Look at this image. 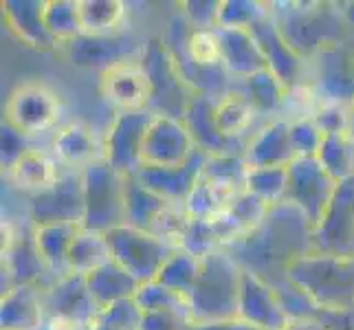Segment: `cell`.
<instances>
[{"label": "cell", "mask_w": 354, "mask_h": 330, "mask_svg": "<svg viewBox=\"0 0 354 330\" xmlns=\"http://www.w3.org/2000/svg\"><path fill=\"white\" fill-rule=\"evenodd\" d=\"M313 229L308 216L284 201L268 207L258 227L227 242L223 251L244 273L275 286L288 277L292 262L313 251Z\"/></svg>", "instance_id": "6da1fadb"}, {"label": "cell", "mask_w": 354, "mask_h": 330, "mask_svg": "<svg viewBox=\"0 0 354 330\" xmlns=\"http://www.w3.org/2000/svg\"><path fill=\"white\" fill-rule=\"evenodd\" d=\"M271 18L286 42L306 62L330 44L354 42V33L341 16L339 3H319V0L271 3Z\"/></svg>", "instance_id": "7a4b0ae2"}, {"label": "cell", "mask_w": 354, "mask_h": 330, "mask_svg": "<svg viewBox=\"0 0 354 330\" xmlns=\"http://www.w3.org/2000/svg\"><path fill=\"white\" fill-rule=\"evenodd\" d=\"M242 268L221 249L201 260V273L189 293V317L194 324L225 322L238 317Z\"/></svg>", "instance_id": "3957f363"}, {"label": "cell", "mask_w": 354, "mask_h": 330, "mask_svg": "<svg viewBox=\"0 0 354 330\" xmlns=\"http://www.w3.org/2000/svg\"><path fill=\"white\" fill-rule=\"evenodd\" d=\"M288 279L322 311H354V258L310 251L290 264Z\"/></svg>", "instance_id": "277c9868"}, {"label": "cell", "mask_w": 354, "mask_h": 330, "mask_svg": "<svg viewBox=\"0 0 354 330\" xmlns=\"http://www.w3.org/2000/svg\"><path fill=\"white\" fill-rule=\"evenodd\" d=\"M139 62L150 84V113L156 117L183 119L196 93L180 77L174 59L163 42V35H154L145 42Z\"/></svg>", "instance_id": "5b68a950"}, {"label": "cell", "mask_w": 354, "mask_h": 330, "mask_svg": "<svg viewBox=\"0 0 354 330\" xmlns=\"http://www.w3.org/2000/svg\"><path fill=\"white\" fill-rule=\"evenodd\" d=\"M84 183V223L82 229L106 234L126 225V185L124 174L106 161L91 163L82 169Z\"/></svg>", "instance_id": "8992f818"}, {"label": "cell", "mask_w": 354, "mask_h": 330, "mask_svg": "<svg viewBox=\"0 0 354 330\" xmlns=\"http://www.w3.org/2000/svg\"><path fill=\"white\" fill-rule=\"evenodd\" d=\"M306 64V84L319 104H354V42L326 46Z\"/></svg>", "instance_id": "52a82bcc"}, {"label": "cell", "mask_w": 354, "mask_h": 330, "mask_svg": "<svg viewBox=\"0 0 354 330\" xmlns=\"http://www.w3.org/2000/svg\"><path fill=\"white\" fill-rule=\"evenodd\" d=\"M106 240L111 247V258L119 266H124L139 284L156 279L161 266L174 251V247H169L167 242L130 225L106 231Z\"/></svg>", "instance_id": "ba28073f"}, {"label": "cell", "mask_w": 354, "mask_h": 330, "mask_svg": "<svg viewBox=\"0 0 354 330\" xmlns=\"http://www.w3.org/2000/svg\"><path fill=\"white\" fill-rule=\"evenodd\" d=\"M143 46L126 33L113 35H91L80 33L77 38L62 44V53L68 62L82 71H97L102 75L108 68L141 59Z\"/></svg>", "instance_id": "9c48e42d"}, {"label": "cell", "mask_w": 354, "mask_h": 330, "mask_svg": "<svg viewBox=\"0 0 354 330\" xmlns=\"http://www.w3.org/2000/svg\"><path fill=\"white\" fill-rule=\"evenodd\" d=\"M29 223L46 225H77L84 223V183L77 169H62L53 187L29 196Z\"/></svg>", "instance_id": "30bf717a"}, {"label": "cell", "mask_w": 354, "mask_h": 330, "mask_svg": "<svg viewBox=\"0 0 354 330\" xmlns=\"http://www.w3.org/2000/svg\"><path fill=\"white\" fill-rule=\"evenodd\" d=\"M313 251L354 258V176L341 181L313 229Z\"/></svg>", "instance_id": "8fae6325"}, {"label": "cell", "mask_w": 354, "mask_h": 330, "mask_svg": "<svg viewBox=\"0 0 354 330\" xmlns=\"http://www.w3.org/2000/svg\"><path fill=\"white\" fill-rule=\"evenodd\" d=\"M59 117H62V102L40 82H24L16 86L5 106V121L29 137L53 130Z\"/></svg>", "instance_id": "7c38bea8"}, {"label": "cell", "mask_w": 354, "mask_h": 330, "mask_svg": "<svg viewBox=\"0 0 354 330\" xmlns=\"http://www.w3.org/2000/svg\"><path fill=\"white\" fill-rule=\"evenodd\" d=\"M154 115L150 110L117 113L104 139V158L119 174H134L143 165V143Z\"/></svg>", "instance_id": "4fadbf2b"}, {"label": "cell", "mask_w": 354, "mask_h": 330, "mask_svg": "<svg viewBox=\"0 0 354 330\" xmlns=\"http://www.w3.org/2000/svg\"><path fill=\"white\" fill-rule=\"evenodd\" d=\"M339 183L326 172L317 158H295L288 165L286 203L308 216L313 225L322 220Z\"/></svg>", "instance_id": "5bb4252c"}, {"label": "cell", "mask_w": 354, "mask_h": 330, "mask_svg": "<svg viewBox=\"0 0 354 330\" xmlns=\"http://www.w3.org/2000/svg\"><path fill=\"white\" fill-rule=\"evenodd\" d=\"M44 300V315L55 317V320H66L73 324H80L84 328H93L102 309L93 300L86 275L66 273L62 277H55V282L42 291Z\"/></svg>", "instance_id": "9a60e30c"}, {"label": "cell", "mask_w": 354, "mask_h": 330, "mask_svg": "<svg viewBox=\"0 0 354 330\" xmlns=\"http://www.w3.org/2000/svg\"><path fill=\"white\" fill-rule=\"evenodd\" d=\"M253 33L255 42L260 44L262 55L266 59V66L273 75L290 91L306 82V59H304L295 48H292L286 38L279 31L275 20L268 14L260 22H255L249 29Z\"/></svg>", "instance_id": "2e32d148"}, {"label": "cell", "mask_w": 354, "mask_h": 330, "mask_svg": "<svg viewBox=\"0 0 354 330\" xmlns=\"http://www.w3.org/2000/svg\"><path fill=\"white\" fill-rule=\"evenodd\" d=\"M196 150L183 119L154 115L143 143V165H183Z\"/></svg>", "instance_id": "e0dca14e"}, {"label": "cell", "mask_w": 354, "mask_h": 330, "mask_svg": "<svg viewBox=\"0 0 354 330\" xmlns=\"http://www.w3.org/2000/svg\"><path fill=\"white\" fill-rule=\"evenodd\" d=\"M216 106L218 100L209 95H194L192 104L187 106L185 115H183V124H185L187 132L192 134L194 143L201 152L207 156L214 154H244L242 141L229 139L223 134L221 126L216 119Z\"/></svg>", "instance_id": "ac0fdd59"}, {"label": "cell", "mask_w": 354, "mask_h": 330, "mask_svg": "<svg viewBox=\"0 0 354 330\" xmlns=\"http://www.w3.org/2000/svg\"><path fill=\"white\" fill-rule=\"evenodd\" d=\"M205 161H207V154L196 150L192 154V158H187L183 165H172V167L141 165L137 172H134V176H137L141 185L156 192L158 196H163L165 201L183 205L192 194V190L196 187V183L201 181Z\"/></svg>", "instance_id": "d6986e66"}, {"label": "cell", "mask_w": 354, "mask_h": 330, "mask_svg": "<svg viewBox=\"0 0 354 330\" xmlns=\"http://www.w3.org/2000/svg\"><path fill=\"white\" fill-rule=\"evenodd\" d=\"M100 93L117 113L148 110L150 84L139 59L108 68L100 75Z\"/></svg>", "instance_id": "ffe728a7"}, {"label": "cell", "mask_w": 354, "mask_h": 330, "mask_svg": "<svg viewBox=\"0 0 354 330\" xmlns=\"http://www.w3.org/2000/svg\"><path fill=\"white\" fill-rule=\"evenodd\" d=\"M238 317L260 330H284L288 326V317L279 304L277 293L264 279L242 271Z\"/></svg>", "instance_id": "44dd1931"}, {"label": "cell", "mask_w": 354, "mask_h": 330, "mask_svg": "<svg viewBox=\"0 0 354 330\" xmlns=\"http://www.w3.org/2000/svg\"><path fill=\"white\" fill-rule=\"evenodd\" d=\"M295 158L288 119L268 121L244 145V161L249 167H288Z\"/></svg>", "instance_id": "7402d4cb"}, {"label": "cell", "mask_w": 354, "mask_h": 330, "mask_svg": "<svg viewBox=\"0 0 354 330\" xmlns=\"http://www.w3.org/2000/svg\"><path fill=\"white\" fill-rule=\"evenodd\" d=\"M221 64L229 73L231 80H244L253 73L264 71L266 59L260 44L255 42L249 29H216Z\"/></svg>", "instance_id": "603a6c76"}, {"label": "cell", "mask_w": 354, "mask_h": 330, "mask_svg": "<svg viewBox=\"0 0 354 330\" xmlns=\"http://www.w3.org/2000/svg\"><path fill=\"white\" fill-rule=\"evenodd\" d=\"M44 7L46 0H5L3 3V18L9 31L35 51L57 48V42L44 24Z\"/></svg>", "instance_id": "cb8c5ba5"}, {"label": "cell", "mask_w": 354, "mask_h": 330, "mask_svg": "<svg viewBox=\"0 0 354 330\" xmlns=\"http://www.w3.org/2000/svg\"><path fill=\"white\" fill-rule=\"evenodd\" d=\"M48 273V268L38 251V244L33 238V225L29 223V229L22 234L18 231L16 242L11 249L3 253V279L7 277V288L3 295L14 286H38L40 279Z\"/></svg>", "instance_id": "d4e9b609"}, {"label": "cell", "mask_w": 354, "mask_h": 330, "mask_svg": "<svg viewBox=\"0 0 354 330\" xmlns=\"http://www.w3.org/2000/svg\"><path fill=\"white\" fill-rule=\"evenodd\" d=\"M53 156L62 167L82 172L84 167L104 158V143H100L93 128L73 121L57 130L53 139Z\"/></svg>", "instance_id": "484cf974"}, {"label": "cell", "mask_w": 354, "mask_h": 330, "mask_svg": "<svg viewBox=\"0 0 354 330\" xmlns=\"http://www.w3.org/2000/svg\"><path fill=\"white\" fill-rule=\"evenodd\" d=\"M40 286H14L0 300V328L40 330L44 326V300Z\"/></svg>", "instance_id": "4316f807"}, {"label": "cell", "mask_w": 354, "mask_h": 330, "mask_svg": "<svg viewBox=\"0 0 354 330\" xmlns=\"http://www.w3.org/2000/svg\"><path fill=\"white\" fill-rule=\"evenodd\" d=\"M86 284L93 300L97 302V306L102 311L113 306L117 302L124 300H134L139 291V282L134 279L124 266H119L115 260L102 264L100 268H95L93 273L86 275Z\"/></svg>", "instance_id": "83f0119b"}, {"label": "cell", "mask_w": 354, "mask_h": 330, "mask_svg": "<svg viewBox=\"0 0 354 330\" xmlns=\"http://www.w3.org/2000/svg\"><path fill=\"white\" fill-rule=\"evenodd\" d=\"M5 176L9 178V183L14 187L29 192L31 196H35V194L53 187L57 178L62 176V169H59L55 156H48L42 150L33 148L31 152L24 154Z\"/></svg>", "instance_id": "f1b7e54d"}, {"label": "cell", "mask_w": 354, "mask_h": 330, "mask_svg": "<svg viewBox=\"0 0 354 330\" xmlns=\"http://www.w3.org/2000/svg\"><path fill=\"white\" fill-rule=\"evenodd\" d=\"M231 91L242 95L258 115H273L284 110L288 95V89L268 68L253 73L244 80H234Z\"/></svg>", "instance_id": "f546056e"}, {"label": "cell", "mask_w": 354, "mask_h": 330, "mask_svg": "<svg viewBox=\"0 0 354 330\" xmlns=\"http://www.w3.org/2000/svg\"><path fill=\"white\" fill-rule=\"evenodd\" d=\"M124 185H126V225L150 234L154 223L172 203L158 196L156 192L148 190L145 185H141L134 174L124 176Z\"/></svg>", "instance_id": "4dcf8cb0"}, {"label": "cell", "mask_w": 354, "mask_h": 330, "mask_svg": "<svg viewBox=\"0 0 354 330\" xmlns=\"http://www.w3.org/2000/svg\"><path fill=\"white\" fill-rule=\"evenodd\" d=\"M266 212H268L266 203L255 199L249 192H240L229 210L221 218L214 220L218 227V234L223 238V247L227 242L249 234L253 227H258L262 223V218L266 216Z\"/></svg>", "instance_id": "1f68e13d"}, {"label": "cell", "mask_w": 354, "mask_h": 330, "mask_svg": "<svg viewBox=\"0 0 354 330\" xmlns=\"http://www.w3.org/2000/svg\"><path fill=\"white\" fill-rule=\"evenodd\" d=\"M82 227L77 225H46L33 227V238L38 244V251L48 268V273L62 277L68 273V249L75 234Z\"/></svg>", "instance_id": "d6a6232c"}, {"label": "cell", "mask_w": 354, "mask_h": 330, "mask_svg": "<svg viewBox=\"0 0 354 330\" xmlns=\"http://www.w3.org/2000/svg\"><path fill=\"white\" fill-rule=\"evenodd\" d=\"M111 247L106 234L91 229H80L68 249V273L88 275L102 264L111 262Z\"/></svg>", "instance_id": "836d02e7"}, {"label": "cell", "mask_w": 354, "mask_h": 330, "mask_svg": "<svg viewBox=\"0 0 354 330\" xmlns=\"http://www.w3.org/2000/svg\"><path fill=\"white\" fill-rule=\"evenodd\" d=\"M238 194L240 192L223 187V185H218V183H212L201 176V181L196 183V187L192 190V194L187 196V201L183 203V207H185V212L192 218L216 220L229 210Z\"/></svg>", "instance_id": "e575fe53"}, {"label": "cell", "mask_w": 354, "mask_h": 330, "mask_svg": "<svg viewBox=\"0 0 354 330\" xmlns=\"http://www.w3.org/2000/svg\"><path fill=\"white\" fill-rule=\"evenodd\" d=\"M82 33L113 35L126 18V3L121 0H77Z\"/></svg>", "instance_id": "d590c367"}, {"label": "cell", "mask_w": 354, "mask_h": 330, "mask_svg": "<svg viewBox=\"0 0 354 330\" xmlns=\"http://www.w3.org/2000/svg\"><path fill=\"white\" fill-rule=\"evenodd\" d=\"M315 158L337 183L354 176V141L348 134H324Z\"/></svg>", "instance_id": "8d00e7d4"}, {"label": "cell", "mask_w": 354, "mask_h": 330, "mask_svg": "<svg viewBox=\"0 0 354 330\" xmlns=\"http://www.w3.org/2000/svg\"><path fill=\"white\" fill-rule=\"evenodd\" d=\"M201 273V258L187 253L185 249H174L172 255L165 260L161 271L156 275V282L180 293L183 297H189Z\"/></svg>", "instance_id": "74e56055"}, {"label": "cell", "mask_w": 354, "mask_h": 330, "mask_svg": "<svg viewBox=\"0 0 354 330\" xmlns=\"http://www.w3.org/2000/svg\"><path fill=\"white\" fill-rule=\"evenodd\" d=\"M255 117H258V113L253 110V106L236 91H231L227 97L218 100L216 119H218V126H221L223 134L229 139L242 141L244 132L251 130Z\"/></svg>", "instance_id": "f35d334b"}, {"label": "cell", "mask_w": 354, "mask_h": 330, "mask_svg": "<svg viewBox=\"0 0 354 330\" xmlns=\"http://www.w3.org/2000/svg\"><path fill=\"white\" fill-rule=\"evenodd\" d=\"M288 167H249L244 192L253 194L268 207L286 201Z\"/></svg>", "instance_id": "ab89813d"}, {"label": "cell", "mask_w": 354, "mask_h": 330, "mask_svg": "<svg viewBox=\"0 0 354 330\" xmlns=\"http://www.w3.org/2000/svg\"><path fill=\"white\" fill-rule=\"evenodd\" d=\"M44 24L48 33H51V38L57 42V46L77 38L82 33L77 0H46Z\"/></svg>", "instance_id": "60d3db41"}, {"label": "cell", "mask_w": 354, "mask_h": 330, "mask_svg": "<svg viewBox=\"0 0 354 330\" xmlns=\"http://www.w3.org/2000/svg\"><path fill=\"white\" fill-rule=\"evenodd\" d=\"M249 165L244 161V154H214L207 156L203 165V178L218 183V185L244 192V183H247Z\"/></svg>", "instance_id": "b9f144b4"}, {"label": "cell", "mask_w": 354, "mask_h": 330, "mask_svg": "<svg viewBox=\"0 0 354 330\" xmlns=\"http://www.w3.org/2000/svg\"><path fill=\"white\" fill-rule=\"evenodd\" d=\"M134 302L139 304V309L143 313H156V311H167V313H180L189 317V302L187 297H183L180 293L163 286L161 282H145L139 286ZM192 320V317H189Z\"/></svg>", "instance_id": "7bdbcfd3"}, {"label": "cell", "mask_w": 354, "mask_h": 330, "mask_svg": "<svg viewBox=\"0 0 354 330\" xmlns=\"http://www.w3.org/2000/svg\"><path fill=\"white\" fill-rule=\"evenodd\" d=\"M271 14V3L260 0H221V29H251L255 22H260Z\"/></svg>", "instance_id": "ee69618b"}, {"label": "cell", "mask_w": 354, "mask_h": 330, "mask_svg": "<svg viewBox=\"0 0 354 330\" xmlns=\"http://www.w3.org/2000/svg\"><path fill=\"white\" fill-rule=\"evenodd\" d=\"M178 249H185L187 253L196 255V258H207L214 251L223 249V238L218 234V227L214 220H198L192 218L189 227L183 236V242Z\"/></svg>", "instance_id": "f6af8a7d"}, {"label": "cell", "mask_w": 354, "mask_h": 330, "mask_svg": "<svg viewBox=\"0 0 354 330\" xmlns=\"http://www.w3.org/2000/svg\"><path fill=\"white\" fill-rule=\"evenodd\" d=\"M273 288L277 293L279 304H282L288 322L290 320H308V317L322 315V309L313 302V297L308 295V293L304 288H299L295 282H290L288 277L284 279V282L275 284Z\"/></svg>", "instance_id": "bcb514c9"}, {"label": "cell", "mask_w": 354, "mask_h": 330, "mask_svg": "<svg viewBox=\"0 0 354 330\" xmlns=\"http://www.w3.org/2000/svg\"><path fill=\"white\" fill-rule=\"evenodd\" d=\"M143 311L134 300L117 302L100 313L91 330H139Z\"/></svg>", "instance_id": "7dc6e473"}, {"label": "cell", "mask_w": 354, "mask_h": 330, "mask_svg": "<svg viewBox=\"0 0 354 330\" xmlns=\"http://www.w3.org/2000/svg\"><path fill=\"white\" fill-rule=\"evenodd\" d=\"M31 137L18 130L16 126H11L9 121L3 119V126H0V165H3V172L7 174L11 167H14L20 158L31 152Z\"/></svg>", "instance_id": "c3c4849f"}, {"label": "cell", "mask_w": 354, "mask_h": 330, "mask_svg": "<svg viewBox=\"0 0 354 330\" xmlns=\"http://www.w3.org/2000/svg\"><path fill=\"white\" fill-rule=\"evenodd\" d=\"M185 53L192 62H196L201 66H218L221 64V51H218L216 31L189 29L185 35Z\"/></svg>", "instance_id": "681fc988"}, {"label": "cell", "mask_w": 354, "mask_h": 330, "mask_svg": "<svg viewBox=\"0 0 354 330\" xmlns=\"http://www.w3.org/2000/svg\"><path fill=\"white\" fill-rule=\"evenodd\" d=\"M178 14L196 31H216L221 18V0H185L178 5Z\"/></svg>", "instance_id": "f907efd6"}, {"label": "cell", "mask_w": 354, "mask_h": 330, "mask_svg": "<svg viewBox=\"0 0 354 330\" xmlns=\"http://www.w3.org/2000/svg\"><path fill=\"white\" fill-rule=\"evenodd\" d=\"M324 134L310 117L290 119V143L297 158H315L319 152Z\"/></svg>", "instance_id": "816d5d0a"}, {"label": "cell", "mask_w": 354, "mask_h": 330, "mask_svg": "<svg viewBox=\"0 0 354 330\" xmlns=\"http://www.w3.org/2000/svg\"><path fill=\"white\" fill-rule=\"evenodd\" d=\"M322 134H348L350 126V110L348 106L339 104H319L310 117Z\"/></svg>", "instance_id": "f5cc1de1"}, {"label": "cell", "mask_w": 354, "mask_h": 330, "mask_svg": "<svg viewBox=\"0 0 354 330\" xmlns=\"http://www.w3.org/2000/svg\"><path fill=\"white\" fill-rule=\"evenodd\" d=\"M192 324L194 322L187 315L156 311V313H143L139 330H189Z\"/></svg>", "instance_id": "db71d44e"}, {"label": "cell", "mask_w": 354, "mask_h": 330, "mask_svg": "<svg viewBox=\"0 0 354 330\" xmlns=\"http://www.w3.org/2000/svg\"><path fill=\"white\" fill-rule=\"evenodd\" d=\"M189 330H260L247 322H242L240 317L234 320H225V322H209V324H192Z\"/></svg>", "instance_id": "11a10c76"}, {"label": "cell", "mask_w": 354, "mask_h": 330, "mask_svg": "<svg viewBox=\"0 0 354 330\" xmlns=\"http://www.w3.org/2000/svg\"><path fill=\"white\" fill-rule=\"evenodd\" d=\"M284 330H328L322 317H308V320H290Z\"/></svg>", "instance_id": "9f6ffc18"}, {"label": "cell", "mask_w": 354, "mask_h": 330, "mask_svg": "<svg viewBox=\"0 0 354 330\" xmlns=\"http://www.w3.org/2000/svg\"><path fill=\"white\" fill-rule=\"evenodd\" d=\"M341 16H344L346 24L350 27V31L354 33V0H348V3H339Z\"/></svg>", "instance_id": "6f0895ef"}, {"label": "cell", "mask_w": 354, "mask_h": 330, "mask_svg": "<svg viewBox=\"0 0 354 330\" xmlns=\"http://www.w3.org/2000/svg\"><path fill=\"white\" fill-rule=\"evenodd\" d=\"M348 110H350V126H348V137L354 141V104H352Z\"/></svg>", "instance_id": "680465c9"}]
</instances>
